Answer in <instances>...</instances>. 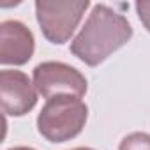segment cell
Returning <instances> with one entry per match:
<instances>
[{
	"mask_svg": "<svg viewBox=\"0 0 150 150\" xmlns=\"http://www.w3.org/2000/svg\"><path fill=\"white\" fill-rule=\"evenodd\" d=\"M132 37L129 20L106 4H96L80 34L71 41V53L90 67H97Z\"/></svg>",
	"mask_w": 150,
	"mask_h": 150,
	"instance_id": "obj_1",
	"label": "cell"
},
{
	"mask_svg": "<svg viewBox=\"0 0 150 150\" xmlns=\"http://www.w3.org/2000/svg\"><path fill=\"white\" fill-rule=\"evenodd\" d=\"M88 106L81 97L57 96L46 101L37 115V131L50 143H65L74 139L85 127Z\"/></svg>",
	"mask_w": 150,
	"mask_h": 150,
	"instance_id": "obj_2",
	"label": "cell"
},
{
	"mask_svg": "<svg viewBox=\"0 0 150 150\" xmlns=\"http://www.w3.org/2000/svg\"><path fill=\"white\" fill-rule=\"evenodd\" d=\"M88 0H37L35 18L42 35L51 44H65L78 28Z\"/></svg>",
	"mask_w": 150,
	"mask_h": 150,
	"instance_id": "obj_3",
	"label": "cell"
},
{
	"mask_svg": "<svg viewBox=\"0 0 150 150\" xmlns=\"http://www.w3.org/2000/svg\"><path fill=\"white\" fill-rule=\"evenodd\" d=\"M32 80L37 92L46 101L57 96L83 97L88 88L87 78L76 67L55 60L37 64L32 72Z\"/></svg>",
	"mask_w": 150,
	"mask_h": 150,
	"instance_id": "obj_4",
	"label": "cell"
},
{
	"mask_svg": "<svg viewBox=\"0 0 150 150\" xmlns=\"http://www.w3.org/2000/svg\"><path fill=\"white\" fill-rule=\"evenodd\" d=\"M2 110L9 117H23L37 104V88L21 71L4 69L0 72Z\"/></svg>",
	"mask_w": 150,
	"mask_h": 150,
	"instance_id": "obj_5",
	"label": "cell"
},
{
	"mask_svg": "<svg viewBox=\"0 0 150 150\" xmlns=\"http://www.w3.org/2000/svg\"><path fill=\"white\" fill-rule=\"evenodd\" d=\"M35 51L32 30L18 21L6 20L0 23V62L2 65H23Z\"/></svg>",
	"mask_w": 150,
	"mask_h": 150,
	"instance_id": "obj_6",
	"label": "cell"
},
{
	"mask_svg": "<svg viewBox=\"0 0 150 150\" xmlns=\"http://www.w3.org/2000/svg\"><path fill=\"white\" fill-rule=\"evenodd\" d=\"M118 150H150V134L131 132L120 141Z\"/></svg>",
	"mask_w": 150,
	"mask_h": 150,
	"instance_id": "obj_7",
	"label": "cell"
},
{
	"mask_svg": "<svg viewBox=\"0 0 150 150\" xmlns=\"http://www.w3.org/2000/svg\"><path fill=\"white\" fill-rule=\"evenodd\" d=\"M134 7H136L139 21L143 23V27L150 34V0H139V2L134 4Z\"/></svg>",
	"mask_w": 150,
	"mask_h": 150,
	"instance_id": "obj_8",
	"label": "cell"
},
{
	"mask_svg": "<svg viewBox=\"0 0 150 150\" xmlns=\"http://www.w3.org/2000/svg\"><path fill=\"white\" fill-rule=\"evenodd\" d=\"M9 150H35V148H32V146H13Z\"/></svg>",
	"mask_w": 150,
	"mask_h": 150,
	"instance_id": "obj_9",
	"label": "cell"
},
{
	"mask_svg": "<svg viewBox=\"0 0 150 150\" xmlns=\"http://www.w3.org/2000/svg\"><path fill=\"white\" fill-rule=\"evenodd\" d=\"M71 150H94V148H88V146H76V148H71Z\"/></svg>",
	"mask_w": 150,
	"mask_h": 150,
	"instance_id": "obj_10",
	"label": "cell"
}]
</instances>
